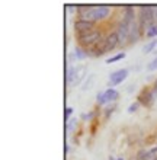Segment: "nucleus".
I'll return each mask as SVG.
<instances>
[{
  "instance_id": "1",
  "label": "nucleus",
  "mask_w": 157,
  "mask_h": 160,
  "mask_svg": "<svg viewBox=\"0 0 157 160\" xmlns=\"http://www.w3.org/2000/svg\"><path fill=\"white\" fill-rule=\"evenodd\" d=\"M80 10H85L81 13V16L85 18L86 21L95 22L105 19L109 15V8L108 6H92V8H80Z\"/></svg>"
},
{
  "instance_id": "2",
  "label": "nucleus",
  "mask_w": 157,
  "mask_h": 160,
  "mask_svg": "<svg viewBox=\"0 0 157 160\" xmlns=\"http://www.w3.org/2000/svg\"><path fill=\"white\" fill-rule=\"evenodd\" d=\"M79 39L83 45H96L101 41V32L99 31H90L87 34L79 35Z\"/></svg>"
},
{
  "instance_id": "3",
  "label": "nucleus",
  "mask_w": 157,
  "mask_h": 160,
  "mask_svg": "<svg viewBox=\"0 0 157 160\" xmlns=\"http://www.w3.org/2000/svg\"><path fill=\"white\" fill-rule=\"evenodd\" d=\"M127 77H128V70H127V68L116 70V72H114L109 76V86H116V84L122 83Z\"/></svg>"
},
{
  "instance_id": "4",
  "label": "nucleus",
  "mask_w": 157,
  "mask_h": 160,
  "mask_svg": "<svg viewBox=\"0 0 157 160\" xmlns=\"http://www.w3.org/2000/svg\"><path fill=\"white\" fill-rule=\"evenodd\" d=\"M92 28H93V22L86 21V19H80V21H77L76 23H74V29H76V32L79 35L87 34L90 31H93Z\"/></svg>"
},
{
  "instance_id": "5",
  "label": "nucleus",
  "mask_w": 157,
  "mask_h": 160,
  "mask_svg": "<svg viewBox=\"0 0 157 160\" xmlns=\"http://www.w3.org/2000/svg\"><path fill=\"white\" fill-rule=\"evenodd\" d=\"M116 98H118V92H116L115 89H108L106 92L98 95V103L105 105V103H108V102H110V101H115Z\"/></svg>"
},
{
  "instance_id": "6",
  "label": "nucleus",
  "mask_w": 157,
  "mask_h": 160,
  "mask_svg": "<svg viewBox=\"0 0 157 160\" xmlns=\"http://www.w3.org/2000/svg\"><path fill=\"white\" fill-rule=\"evenodd\" d=\"M119 44V38H118V32H112L105 38V52L112 51L115 47Z\"/></svg>"
},
{
  "instance_id": "7",
  "label": "nucleus",
  "mask_w": 157,
  "mask_h": 160,
  "mask_svg": "<svg viewBox=\"0 0 157 160\" xmlns=\"http://www.w3.org/2000/svg\"><path fill=\"white\" fill-rule=\"evenodd\" d=\"M85 73H86V67H85V66L77 67V74H76V79H74V82L71 83V88H74V86H77V84L80 83L81 79L85 77Z\"/></svg>"
},
{
  "instance_id": "8",
  "label": "nucleus",
  "mask_w": 157,
  "mask_h": 160,
  "mask_svg": "<svg viewBox=\"0 0 157 160\" xmlns=\"http://www.w3.org/2000/svg\"><path fill=\"white\" fill-rule=\"evenodd\" d=\"M76 74H77V67H70L68 68V73H67V83L71 86V83L74 82L76 79Z\"/></svg>"
},
{
  "instance_id": "9",
  "label": "nucleus",
  "mask_w": 157,
  "mask_h": 160,
  "mask_svg": "<svg viewBox=\"0 0 157 160\" xmlns=\"http://www.w3.org/2000/svg\"><path fill=\"white\" fill-rule=\"evenodd\" d=\"M85 57H86L85 52H81L80 48H76V50L73 51V54L70 55V60H71V61L73 60H81V58H85Z\"/></svg>"
},
{
  "instance_id": "10",
  "label": "nucleus",
  "mask_w": 157,
  "mask_h": 160,
  "mask_svg": "<svg viewBox=\"0 0 157 160\" xmlns=\"http://www.w3.org/2000/svg\"><path fill=\"white\" fill-rule=\"evenodd\" d=\"M156 47H157V39H154V41H150L149 44H145L144 48H143V51H144L145 54H147V52H151V51H153Z\"/></svg>"
},
{
  "instance_id": "11",
  "label": "nucleus",
  "mask_w": 157,
  "mask_h": 160,
  "mask_svg": "<svg viewBox=\"0 0 157 160\" xmlns=\"http://www.w3.org/2000/svg\"><path fill=\"white\" fill-rule=\"evenodd\" d=\"M147 37H149V38L157 37V25H150L149 28H147Z\"/></svg>"
},
{
  "instance_id": "12",
  "label": "nucleus",
  "mask_w": 157,
  "mask_h": 160,
  "mask_svg": "<svg viewBox=\"0 0 157 160\" xmlns=\"http://www.w3.org/2000/svg\"><path fill=\"white\" fill-rule=\"evenodd\" d=\"M122 58H125V54H124V52H121V54L114 55V57L108 58V60H106V64H112V63H115V61H118V60H122Z\"/></svg>"
},
{
  "instance_id": "13",
  "label": "nucleus",
  "mask_w": 157,
  "mask_h": 160,
  "mask_svg": "<svg viewBox=\"0 0 157 160\" xmlns=\"http://www.w3.org/2000/svg\"><path fill=\"white\" fill-rule=\"evenodd\" d=\"M76 125H77V119L76 118L68 119V122H67V131H68V132H73V130L76 128Z\"/></svg>"
},
{
  "instance_id": "14",
  "label": "nucleus",
  "mask_w": 157,
  "mask_h": 160,
  "mask_svg": "<svg viewBox=\"0 0 157 160\" xmlns=\"http://www.w3.org/2000/svg\"><path fill=\"white\" fill-rule=\"evenodd\" d=\"M147 70H149V72H154V70H157V57L153 60V61H150V63L147 64Z\"/></svg>"
},
{
  "instance_id": "15",
  "label": "nucleus",
  "mask_w": 157,
  "mask_h": 160,
  "mask_svg": "<svg viewBox=\"0 0 157 160\" xmlns=\"http://www.w3.org/2000/svg\"><path fill=\"white\" fill-rule=\"evenodd\" d=\"M138 106H140V103H138V102H134V103H131V105H130V108H128V112H130V114L135 112V111L138 109Z\"/></svg>"
},
{
  "instance_id": "16",
  "label": "nucleus",
  "mask_w": 157,
  "mask_h": 160,
  "mask_svg": "<svg viewBox=\"0 0 157 160\" xmlns=\"http://www.w3.org/2000/svg\"><path fill=\"white\" fill-rule=\"evenodd\" d=\"M71 114H73V108H67V111H66V118H68Z\"/></svg>"
},
{
  "instance_id": "17",
  "label": "nucleus",
  "mask_w": 157,
  "mask_h": 160,
  "mask_svg": "<svg viewBox=\"0 0 157 160\" xmlns=\"http://www.w3.org/2000/svg\"><path fill=\"white\" fill-rule=\"evenodd\" d=\"M156 90H157V82H156Z\"/></svg>"
},
{
  "instance_id": "18",
  "label": "nucleus",
  "mask_w": 157,
  "mask_h": 160,
  "mask_svg": "<svg viewBox=\"0 0 157 160\" xmlns=\"http://www.w3.org/2000/svg\"><path fill=\"white\" fill-rule=\"evenodd\" d=\"M118 160H124V159H118Z\"/></svg>"
}]
</instances>
